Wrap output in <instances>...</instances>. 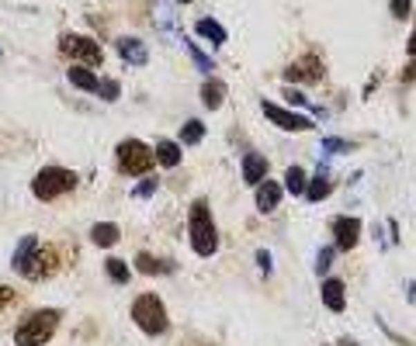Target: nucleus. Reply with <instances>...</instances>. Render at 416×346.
<instances>
[{
  "label": "nucleus",
  "mask_w": 416,
  "mask_h": 346,
  "mask_svg": "<svg viewBox=\"0 0 416 346\" xmlns=\"http://www.w3.org/2000/svg\"><path fill=\"white\" fill-rule=\"evenodd\" d=\"M323 146H326V153H347L350 149V142H340V139H323Z\"/></svg>",
  "instance_id": "c85d7f7f"
},
{
  "label": "nucleus",
  "mask_w": 416,
  "mask_h": 346,
  "mask_svg": "<svg viewBox=\"0 0 416 346\" xmlns=\"http://www.w3.org/2000/svg\"><path fill=\"white\" fill-rule=\"evenodd\" d=\"M406 52H409V56H416V28H413V39H409V46H406Z\"/></svg>",
  "instance_id": "f704fd0d"
},
{
  "label": "nucleus",
  "mask_w": 416,
  "mask_h": 346,
  "mask_svg": "<svg viewBox=\"0 0 416 346\" xmlns=\"http://www.w3.org/2000/svg\"><path fill=\"white\" fill-rule=\"evenodd\" d=\"M59 318H63L59 308H39V311H32V315L15 329V343H18V346H42V343H49V336L56 332Z\"/></svg>",
  "instance_id": "f03ea898"
},
{
  "label": "nucleus",
  "mask_w": 416,
  "mask_h": 346,
  "mask_svg": "<svg viewBox=\"0 0 416 346\" xmlns=\"http://www.w3.org/2000/svg\"><path fill=\"white\" fill-rule=\"evenodd\" d=\"M122 239V232H118V225H111V222H97L94 229H91V242L94 246H115Z\"/></svg>",
  "instance_id": "f3484780"
},
{
  "label": "nucleus",
  "mask_w": 416,
  "mask_h": 346,
  "mask_svg": "<svg viewBox=\"0 0 416 346\" xmlns=\"http://www.w3.org/2000/svg\"><path fill=\"white\" fill-rule=\"evenodd\" d=\"M194 32H198L201 39H208L212 46H226V32H223V28H219V21H212V18H198Z\"/></svg>",
  "instance_id": "a211bd4d"
},
{
  "label": "nucleus",
  "mask_w": 416,
  "mask_h": 346,
  "mask_svg": "<svg viewBox=\"0 0 416 346\" xmlns=\"http://www.w3.org/2000/svg\"><path fill=\"white\" fill-rule=\"evenodd\" d=\"M135 267H139L142 273H170V270H173L170 260H156V256H149V253H142V256L135 260Z\"/></svg>",
  "instance_id": "6ab92c4d"
},
{
  "label": "nucleus",
  "mask_w": 416,
  "mask_h": 346,
  "mask_svg": "<svg viewBox=\"0 0 416 346\" xmlns=\"http://www.w3.org/2000/svg\"><path fill=\"white\" fill-rule=\"evenodd\" d=\"M59 49H63L66 59H77V63H84V66H101V59H104L101 46L91 42V39H80V35H63V39H59Z\"/></svg>",
  "instance_id": "423d86ee"
},
{
  "label": "nucleus",
  "mask_w": 416,
  "mask_h": 346,
  "mask_svg": "<svg viewBox=\"0 0 416 346\" xmlns=\"http://www.w3.org/2000/svg\"><path fill=\"white\" fill-rule=\"evenodd\" d=\"M340 346H354V343H347V339H343V343H340Z\"/></svg>",
  "instance_id": "e433bc0d"
},
{
  "label": "nucleus",
  "mask_w": 416,
  "mask_h": 346,
  "mask_svg": "<svg viewBox=\"0 0 416 346\" xmlns=\"http://www.w3.org/2000/svg\"><path fill=\"white\" fill-rule=\"evenodd\" d=\"M285 97H288V101H292V104H305V97H302V94H299V90H292V87H288V90H285Z\"/></svg>",
  "instance_id": "2f4dec72"
},
{
  "label": "nucleus",
  "mask_w": 416,
  "mask_h": 346,
  "mask_svg": "<svg viewBox=\"0 0 416 346\" xmlns=\"http://www.w3.org/2000/svg\"><path fill=\"white\" fill-rule=\"evenodd\" d=\"M39 256H42L39 239H35V236H25V239L18 242V249H15V270H18L21 277H35Z\"/></svg>",
  "instance_id": "0eeeda50"
},
{
  "label": "nucleus",
  "mask_w": 416,
  "mask_h": 346,
  "mask_svg": "<svg viewBox=\"0 0 416 346\" xmlns=\"http://www.w3.org/2000/svg\"><path fill=\"white\" fill-rule=\"evenodd\" d=\"M177 4H194V0H177Z\"/></svg>",
  "instance_id": "c9c22d12"
},
{
  "label": "nucleus",
  "mask_w": 416,
  "mask_h": 346,
  "mask_svg": "<svg viewBox=\"0 0 416 346\" xmlns=\"http://www.w3.org/2000/svg\"><path fill=\"white\" fill-rule=\"evenodd\" d=\"M156 187H160V184H156V177H146V180H142V184L135 187V198H149V194H153Z\"/></svg>",
  "instance_id": "bb28decb"
},
{
  "label": "nucleus",
  "mask_w": 416,
  "mask_h": 346,
  "mask_svg": "<svg viewBox=\"0 0 416 346\" xmlns=\"http://www.w3.org/2000/svg\"><path fill=\"white\" fill-rule=\"evenodd\" d=\"M73 187H77V173L63 170V166H42V173L32 180V191L42 201H53V198H59V194H66Z\"/></svg>",
  "instance_id": "7ed1b4c3"
},
{
  "label": "nucleus",
  "mask_w": 416,
  "mask_h": 346,
  "mask_svg": "<svg viewBox=\"0 0 416 346\" xmlns=\"http://www.w3.org/2000/svg\"><path fill=\"white\" fill-rule=\"evenodd\" d=\"M323 301H326V308L330 311H343V280H337V277H330L326 284H323Z\"/></svg>",
  "instance_id": "2eb2a0df"
},
{
  "label": "nucleus",
  "mask_w": 416,
  "mask_h": 346,
  "mask_svg": "<svg viewBox=\"0 0 416 346\" xmlns=\"http://www.w3.org/2000/svg\"><path fill=\"white\" fill-rule=\"evenodd\" d=\"M156 163H160V166H177V163H180L177 142H167V139H163V142L156 146Z\"/></svg>",
  "instance_id": "aec40b11"
},
{
  "label": "nucleus",
  "mask_w": 416,
  "mask_h": 346,
  "mask_svg": "<svg viewBox=\"0 0 416 346\" xmlns=\"http://www.w3.org/2000/svg\"><path fill=\"white\" fill-rule=\"evenodd\" d=\"M223 101H226V84L216 80V77H208V80L201 84V104H205L208 111H216Z\"/></svg>",
  "instance_id": "9b49d317"
},
{
  "label": "nucleus",
  "mask_w": 416,
  "mask_h": 346,
  "mask_svg": "<svg viewBox=\"0 0 416 346\" xmlns=\"http://www.w3.org/2000/svg\"><path fill=\"white\" fill-rule=\"evenodd\" d=\"M261 108H264V115H267L278 128H288V132H309V128H312L309 118H302V115H295V111H285V108H278L274 101H264Z\"/></svg>",
  "instance_id": "6e6552de"
},
{
  "label": "nucleus",
  "mask_w": 416,
  "mask_h": 346,
  "mask_svg": "<svg viewBox=\"0 0 416 346\" xmlns=\"http://www.w3.org/2000/svg\"><path fill=\"white\" fill-rule=\"evenodd\" d=\"M108 273H111V280H115V284H125V280L132 277L129 263H122V260H108Z\"/></svg>",
  "instance_id": "b1692460"
},
{
  "label": "nucleus",
  "mask_w": 416,
  "mask_h": 346,
  "mask_svg": "<svg viewBox=\"0 0 416 346\" xmlns=\"http://www.w3.org/2000/svg\"><path fill=\"white\" fill-rule=\"evenodd\" d=\"M409 8H413L409 0H392V15H395V18H406V15H409Z\"/></svg>",
  "instance_id": "c756f323"
},
{
  "label": "nucleus",
  "mask_w": 416,
  "mask_h": 346,
  "mask_svg": "<svg viewBox=\"0 0 416 346\" xmlns=\"http://www.w3.org/2000/svg\"><path fill=\"white\" fill-rule=\"evenodd\" d=\"M257 263H261L264 270H271V253H267V249H261V253H257Z\"/></svg>",
  "instance_id": "473e14b6"
},
{
  "label": "nucleus",
  "mask_w": 416,
  "mask_h": 346,
  "mask_svg": "<svg viewBox=\"0 0 416 346\" xmlns=\"http://www.w3.org/2000/svg\"><path fill=\"white\" fill-rule=\"evenodd\" d=\"M15 298H18V294H15L11 287H0V308H4V305H15Z\"/></svg>",
  "instance_id": "7c9ffc66"
},
{
  "label": "nucleus",
  "mask_w": 416,
  "mask_h": 346,
  "mask_svg": "<svg viewBox=\"0 0 416 346\" xmlns=\"http://www.w3.org/2000/svg\"><path fill=\"white\" fill-rule=\"evenodd\" d=\"M402 80H406V84H409V80H416V56H413V66L402 73Z\"/></svg>",
  "instance_id": "72a5a7b5"
},
{
  "label": "nucleus",
  "mask_w": 416,
  "mask_h": 346,
  "mask_svg": "<svg viewBox=\"0 0 416 346\" xmlns=\"http://www.w3.org/2000/svg\"><path fill=\"white\" fill-rule=\"evenodd\" d=\"M132 318H135V325H139L142 332H149V336L167 332V308H163V301H160L156 294H139L135 305H132Z\"/></svg>",
  "instance_id": "20e7f679"
},
{
  "label": "nucleus",
  "mask_w": 416,
  "mask_h": 346,
  "mask_svg": "<svg viewBox=\"0 0 416 346\" xmlns=\"http://www.w3.org/2000/svg\"><path fill=\"white\" fill-rule=\"evenodd\" d=\"M70 84L80 87V90H87V94H97V87H101V80L87 66H70Z\"/></svg>",
  "instance_id": "dca6fc26"
},
{
  "label": "nucleus",
  "mask_w": 416,
  "mask_h": 346,
  "mask_svg": "<svg viewBox=\"0 0 416 346\" xmlns=\"http://www.w3.org/2000/svg\"><path fill=\"white\" fill-rule=\"evenodd\" d=\"M281 184H274V180H261V187H257V208L261 211H274L278 208V201H281Z\"/></svg>",
  "instance_id": "ddd939ff"
},
{
  "label": "nucleus",
  "mask_w": 416,
  "mask_h": 346,
  "mask_svg": "<svg viewBox=\"0 0 416 346\" xmlns=\"http://www.w3.org/2000/svg\"><path fill=\"white\" fill-rule=\"evenodd\" d=\"M330 260H333V249H330V246H323V249H319V256H316V273H326V270H330Z\"/></svg>",
  "instance_id": "a878e982"
},
{
  "label": "nucleus",
  "mask_w": 416,
  "mask_h": 346,
  "mask_svg": "<svg viewBox=\"0 0 416 346\" xmlns=\"http://www.w3.org/2000/svg\"><path fill=\"white\" fill-rule=\"evenodd\" d=\"M330 225H333V239H337V249H354V246H357V239H361V222H357V218L337 215Z\"/></svg>",
  "instance_id": "1a4fd4ad"
},
{
  "label": "nucleus",
  "mask_w": 416,
  "mask_h": 346,
  "mask_svg": "<svg viewBox=\"0 0 416 346\" xmlns=\"http://www.w3.org/2000/svg\"><path fill=\"white\" fill-rule=\"evenodd\" d=\"M330 191H333L330 177H326V173H319V177L305 187V198H309V201H323V198H330Z\"/></svg>",
  "instance_id": "412c9836"
},
{
  "label": "nucleus",
  "mask_w": 416,
  "mask_h": 346,
  "mask_svg": "<svg viewBox=\"0 0 416 346\" xmlns=\"http://www.w3.org/2000/svg\"><path fill=\"white\" fill-rule=\"evenodd\" d=\"M285 77H288V80H309V84H316V80L323 77V63H319L316 56H305L299 66H288Z\"/></svg>",
  "instance_id": "9d476101"
},
{
  "label": "nucleus",
  "mask_w": 416,
  "mask_h": 346,
  "mask_svg": "<svg viewBox=\"0 0 416 346\" xmlns=\"http://www.w3.org/2000/svg\"><path fill=\"white\" fill-rule=\"evenodd\" d=\"M201 135H205V125H201V122H187V125L180 128V139H184L187 146H194V142H201Z\"/></svg>",
  "instance_id": "5701e85b"
},
{
  "label": "nucleus",
  "mask_w": 416,
  "mask_h": 346,
  "mask_svg": "<svg viewBox=\"0 0 416 346\" xmlns=\"http://www.w3.org/2000/svg\"><path fill=\"white\" fill-rule=\"evenodd\" d=\"M267 177V160L261 153H247L243 156V180L247 184H261Z\"/></svg>",
  "instance_id": "f8f14e48"
},
{
  "label": "nucleus",
  "mask_w": 416,
  "mask_h": 346,
  "mask_svg": "<svg viewBox=\"0 0 416 346\" xmlns=\"http://www.w3.org/2000/svg\"><path fill=\"white\" fill-rule=\"evenodd\" d=\"M118 52H122V59H129L132 66H142L146 63V46L139 42V39H118Z\"/></svg>",
  "instance_id": "4468645a"
},
{
  "label": "nucleus",
  "mask_w": 416,
  "mask_h": 346,
  "mask_svg": "<svg viewBox=\"0 0 416 346\" xmlns=\"http://www.w3.org/2000/svg\"><path fill=\"white\" fill-rule=\"evenodd\" d=\"M191 49V56H194V63H198V70H212V59H208L201 49H194V46H187Z\"/></svg>",
  "instance_id": "cd10ccee"
},
{
  "label": "nucleus",
  "mask_w": 416,
  "mask_h": 346,
  "mask_svg": "<svg viewBox=\"0 0 416 346\" xmlns=\"http://www.w3.org/2000/svg\"><path fill=\"white\" fill-rule=\"evenodd\" d=\"M285 187H288L292 194H305V173H302V166H288V173H285Z\"/></svg>",
  "instance_id": "4be33fe9"
},
{
  "label": "nucleus",
  "mask_w": 416,
  "mask_h": 346,
  "mask_svg": "<svg viewBox=\"0 0 416 346\" xmlns=\"http://www.w3.org/2000/svg\"><path fill=\"white\" fill-rule=\"evenodd\" d=\"M191 246L198 256H212L219 249V232H216V222H212V208H208V201H194L191 204Z\"/></svg>",
  "instance_id": "f257e3e1"
},
{
  "label": "nucleus",
  "mask_w": 416,
  "mask_h": 346,
  "mask_svg": "<svg viewBox=\"0 0 416 346\" xmlns=\"http://www.w3.org/2000/svg\"><path fill=\"white\" fill-rule=\"evenodd\" d=\"M97 94H101L104 101H118V94H122V90H118V84H115V80H101Z\"/></svg>",
  "instance_id": "393cba45"
},
{
  "label": "nucleus",
  "mask_w": 416,
  "mask_h": 346,
  "mask_svg": "<svg viewBox=\"0 0 416 346\" xmlns=\"http://www.w3.org/2000/svg\"><path fill=\"white\" fill-rule=\"evenodd\" d=\"M118 163H122V173L139 177V173H146V170L153 166V153H149L146 142H139V139H125V142L118 146Z\"/></svg>",
  "instance_id": "39448f33"
}]
</instances>
